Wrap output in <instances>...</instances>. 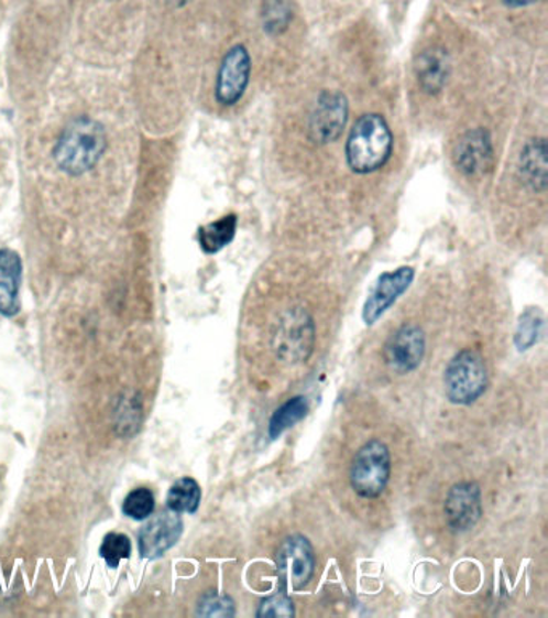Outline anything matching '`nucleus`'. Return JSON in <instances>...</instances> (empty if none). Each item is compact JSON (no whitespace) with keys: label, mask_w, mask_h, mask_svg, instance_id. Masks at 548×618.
<instances>
[{"label":"nucleus","mask_w":548,"mask_h":618,"mask_svg":"<svg viewBox=\"0 0 548 618\" xmlns=\"http://www.w3.org/2000/svg\"><path fill=\"white\" fill-rule=\"evenodd\" d=\"M107 149V134L99 121L79 117L63 129L54 147V159L63 173L81 176L96 167Z\"/></svg>","instance_id":"obj_1"},{"label":"nucleus","mask_w":548,"mask_h":618,"mask_svg":"<svg viewBox=\"0 0 548 618\" xmlns=\"http://www.w3.org/2000/svg\"><path fill=\"white\" fill-rule=\"evenodd\" d=\"M349 105L341 93L326 90L317 99L309 118V138L314 144L327 145L340 139L348 123Z\"/></svg>","instance_id":"obj_6"},{"label":"nucleus","mask_w":548,"mask_h":618,"mask_svg":"<svg viewBox=\"0 0 548 618\" xmlns=\"http://www.w3.org/2000/svg\"><path fill=\"white\" fill-rule=\"evenodd\" d=\"M201 488L194 478L184 477L171 487L167 494V509L177 514H195L200 508Z\"/></svg>","instance_id":"obj_17"},{"label":"nucleus","mask_w":548,"mask_h":618,"mask_svg":"<svg viewBox=\"0 0 548 618\" xmlns=\"http://www.w3.org/2000/svg\"><path fill=\"white\" fill-rule=\"evenodd\" d=\"M391 477V453L382 440L366 442L352 459L351 487L364 499L385 494Z\"/></svg>","instance_id":"obj_4"},{"label":"nucleus","mask_w":548,"mask_h":618,"mask_svg":"<svg viewBox=\"0 0 548 618\" xmlns=\"http://www.w3.org/2000/svg\"><path fill=\"white\" fill-rule=\"evenodd\" d=\"M544 319L539 311L529 310L519 317L518 327H516L515 345L519 351L529 350L530 347L539 341L542 335Z\"/></svg>","instance_id":"obj_20"},{"label":"nucleus","mask_w":548,"mask_h":618,"mask_svg":"<svg viewBox=\"0 0 548 618\" xmlns=\"http://www.w3.org/2000/svg\"><path fill=\"white\" fill-rule=\"evenodd\" d=\"M278 577L286 592H302L316 572V554L306 536L286 538L277 551Z\"/></svg>","instance_id":"obj_5"},{"label":"nucleus","mask_w":548,"mask_h":618,"mask_svg":"<svg viewBox=\"0 0 548 618\" xmlns=\"http://www.w3.org/2000/svg\"><path fill=\"white\" fill-rule=\"evenodd\" d=\"M155 511V496L149 488H135L125 496L122 512L134 520H145Z\"/></svg>","instance_id":"obj_21"},{"label":"nucleus","mask_w":548,"mask_h":618,"mask_svg":"<svg viewBox=\"0 0 548 618\" xmlns=\"http://www.w3.org/2000/svg\"><path fill=\"white\" fill-rule=\"evenodd\" d=\"M275 350L288 362L303 361L307 351L313 350L314 323L305 310L288 311L278 324L274 335Z\"/></svg>","instance_id":"obj_7"},{"label":"nucleus","mask_w":548,"mask_h":618,"mask_svg":"<svg viewBox=\"0 0 548 618\" xmlns=\"http://www.w3.org/2000/svg\"><path fill=\"white\" fill-rule=\"evenodd\" d=\"M292 20L288 0H267L264 9V28L272 34L284 33Z\"/></svg>","instance_id":"obj_23"},{"label":"nucleus","mask_w":548,"mask_h":618,"mask_svg":"<svg viewBox=\"0 0 548 618\" xmlns=\"http://www.w3.org/2000/svg\"><path fill=\"white\" fill-rule=\"evenodd\" d=\"M427 351V338L424 330L414 324L399 327L383 348V358L393 371L410 373L420 368Z\"/></svg>","instance_id":"obj_9"},{"label":"nucleus","mask_w":548,"mask_h":618,"mask_svg":"<svg viewBox=\"0 0 548 618\" xmlns=\"http://www.w3.org/2000/svg\"><path fill=\"white\" fill-rule=\"evenodd\" d=\"M237 232V216L229 215L219 221L209 223L201 227L198 232V242L204 248L205 253H218L223 247L232 242Z\"/></svg>","instance_id":"obj_18"},{"label":"nucleus","mask_w":548,"mask_h":618,"mask_svg":"<svg viewBox=\"0 0 548 618\" xmlns=\"http://www.w3.org/2000/svg\"><path fill=\"white\" fill-rule=\"evenodd\" d=\"M251 57L244 45H233L222 58L216 82V99L223 107L239 104L250 84Z\"/></svg>","instance_id":"obj_8"},{"label":"nucleus","mask_w":548,"mask_h":618,"mask_svg":"<svg viewBox=\"0 0 548 618\" xmlns=\"http://www.w3.org/2000/svg\"><path fill=\"white\" fill-rule=\"evenodd\" d=\"M198 614L208 617H232L235 616V603L230 596L211 593L200 600Z\"/></svg>","instance_id":"obj_25"},{"label":"nucleus","mask_w":548,"mask_h":618,"mask_svg":"<svg viewBox=\"0 0 548 618\" xmlns=\"http://www.w3.org/2000/svg\"><path fill=\"white\" fill-rule=\"evenodd\" d=\"M131 540L122 533H108L100 546V556L107 562L108 567H120V562L131 557Z\"/></svg>","instance_id":"obj_22"},{"label":"nucleus","mask_w":548,"mask_h":618,"mask_svg":"<svg viewBox=\"0 0 548 618\" xmlns=\"http://www.w3.org/2000/svg\"><path fill=\"white\" fill-rule=\"evenodd\" d=\"M23 267L17 251L0 248V314L12 317L21 308L20 288Z\"/></svg>","instance_id":"obj_14"},{"label":"nucleus","mask_w":548,"mask_h":618,"mask_svg":"<svg viewBox=\"0 0 548 618\" xmlns=\"http://www.w3.org/2000/svg\"><path fill=\"white\" fill-rule=\"evenodd\" d=\"M414 278L415 271L410 267H403L380 275L362 310V319L366 326H373L399 300V296L407 292Z\"/></svg>","instance_id":"obj_11"},{"label":"nucleus","mask_w":548,"mask_h":618,"mask_svg":"<svg viewBox=\"0 0 548 618\" xmlns=\"http://www.w3.org/2000/svg\"><path fill=\"white\" fill-rule=\"evenodd\" d=\"M183 530V519L171 509L150 519L139 533V550L142 557H162L179 541Z\"/></svg>","instance_id":"obj_13"},{"label":"nucleus","mask_w":548,"mask_h":618,"mask_svg":"<svg viewBox=\"0 0 548 618\" xmlns=\"http://www.w3.org/2000/svg\"><path fill=\"white\" fill-rule=\"evenodd\" d=\"M487 386L486 365L480 353L462 350L447 365L445 390L450 403L470 406L486 393Z\"/></svg>","instance_id":"obj_3"},{"label":"nucleus","mask_w":548,"mask_h":618,"mask_svg":"<svg viewBox=\"0 0 548 618\" xmlns=\"http://www.w3.org/2000/svg\"><path fill=\"white\" fill-rule=\"evenodd\" d=\"M171 3H174V6H185V3L190 2V0H169Z\"/></svg>","instance_id":"obj_27"},{"label":"nucleus","mask_w":548,"mask_h":618,"mask_svg":"<svg viewBox=\"0 0 548 618\" xmlns=\"http://www.w3.org/2000/svg\"><path fill=\"white\" fill-rule=\"evenodd\" d=\"M307 411H309V404L305 397L289 398L272 414L271 421H268V436L277 440L282 433L302 422L306 418Z\"/></svg>","instance_id":"obj_19"},{"label":"nucleus","mask_w":548,"mask_h":618,"mask_svg":"<svg viewBox=\"0 0 548 618\" xmlns=\"http://www.w3.org/2000/svg\"><path fill=\"white\" fill-rule=\"evenodd\" d=\"M519 173L526 186L536 192L546 191L548 176L546 139H534L526 144L519 156Z\"/></svg>","instance_id":"obj_16"},{"label":"nucleus","mask_w":548,"mask_h":618,"mask_svg":"<svg viewBox=\"0 0 548 618\" xmlns=\"http://www.w3.org/2000/svg\"><path fill=\"white\" fill-rule=\"evenodd\" d=\"M453 160L465 176L481 177L487 174L494 165V145L489 132L481 128L465 132L457 142Z\"/></svg>","instance_id":"obj_12"},{"label":"nucleus","mask_w":548,"mask_h":618,"mask_svg":"<svg viewBox=\"0 0 548 618\" xmlns=\"http://www.w3.org/2000/svg\"><path fill=\"white\" fill-rule=\"evenodd\" d=\"M449 72V57L442 48L438 47L425 51L415 65L417 82L429 96H436L445 89Z\"/></svg>","instance_id":"obj_15"},{"label":"nucleus","mask_w":548,"mask_h":618,"mask_svg":"<svg viewBox=\"0 0 548 618\" xmlns=\"http://www.w3.org/2000/svg\"><path fill=\"white\" fill-rule=\"evenodd\" d=\"M256 616L293 617L295 616V606H293V600L286 593H277V595H272L261 600Z\"/></svg>","instance_id":"obj_24"},{"label":"nucleus","mask_w":548,"mask_h":618,"mask_svg":"<svg viewBox=\"0 0 548 618\" xmlns=\"http://www.w3.org/2000/svg\"><path fill=\"white\" fill-rule=\"evenodd\" d=\"M393 153V132L382 115L359 118L346 142V160L354 173L370 174L386 165Z\"/></svg>","instance_id":"obj_2"},{"label":"nucleus","mask_w":548,"mask_h":618,"mask_svg":"<svg viewBox=\"0 0 548 618\" xmlns=\"http://www.w3.org/2000/svg\"><path fill=\"white\" fill-rule=\"evenodd\" d=\"M502 2L508 7H526L530 6V3L537 2V0H502Z\"/></svg>","instance_id":"obj_26"},{"label":"nucleus","mask_w":548,"mask_h":618,"mask_svg":"<svg viewBox=\"0 0 548 618\" xmlns=\"http://www.w3.org/2000/svg\"><path fill=\"white\" fill-rule=\"evenodd\" d=\"M447 523L453 532H468L483 516V496L480 485L460 481L447 494L445 502Z\"/></svg>","instance_id":"obj_10"}]
</instances>
